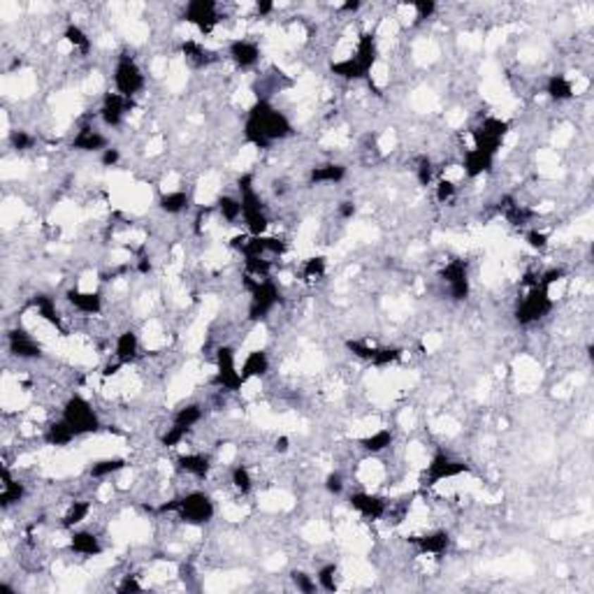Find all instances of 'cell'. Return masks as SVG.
Listing matches in <instances>:
<instances>
[{
    "mask_svg": "<svg viewBox=\"0 0 594 594\" xmlns=\"http://www.w3.org/2000/svg\"><path fill=\"white\" fill-rule=\"evenodd\" d=\"M230 54H233V58H235L237 66L249 68V66H253V63L258 61L260 49H258V44L249 42V39H235L233 47H230Z\"/></svg>",
    "mask_w": 594,
    "mask_h": 594,
    "instance_id": "obj_1",
    "label": "cell"
}]
</instances>
